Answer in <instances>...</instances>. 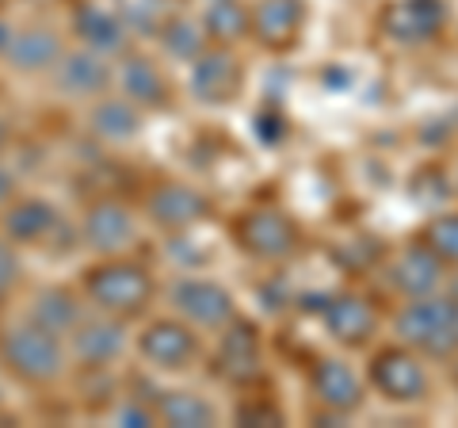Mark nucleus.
Masks as SVG:
<instances>
[{
	"label": "nucleus",
	"instance_id": "412c9836",
	"mask_svg": "<svg viewBox=\"0 0 458 428\" xmlns=\"http://www.w3.org/2000/svg\"><path fill=\"white\" fill-rule=\"evenodd\" d=\"M443 264L439 256L424 245V241H412V245H405L397 253V261L390 264V283L397 295L405 298H424V295H436V287L443 283Z\"/></svg>",
	"mask_w": 458,
	"mask_h": 428
},
{
	"label": "nucleus",
	"instance_id": "f3484780",
	"mask_svg": "<svg viewBox=\"0 0 458 428\" xmlns=\"http://www.w3.org/2000/svg\"><path fill=\"white\" fill-rule=\"evenodd\" d=\"M310 390L313 398L328 409V413H355L363 402H367V387L363 379L352 371V364L336 360V355H321V360H313L310 367Z\"/></svg>",
	"mask_w": 458,
	"mask_h": 428
},
{
	"label": "nucleus",
	"instance_id": "bb28decb",
	"mask_svg": "<svg viewBox=\"0 0 458 428\" xmlns=\"http://www.w3.org/2000/svg\"><path fill=\"white\" fill-rule=\"evenodd\" d=\"M157 42H161V50L172 62H188V65L210 47L203 20H188V16H172L161 31H157Z\"/></svg>",
	"mask_w": 458,
	"mask_h": 428
},
{
	"label": "nucleus",
	"instance_id": "7c9ffc66",
	"mask_svg": "<svg viewBox=\"0 0 458 428\" xmlns=\"http://www.w3.org/2000/svg\"><path fill=\"white\" fill-rule=\"evenodd\" d=\"M286 119L279 116L276 107H264V111H256V119H252V134L264 141V146H279V141L286 138Z\"/></svg>",
	"mask_w": 458,
	"mask_h": 428
},
{
	"label": "nucleus",
	"instance_id": "f03ea898",
	"mask_svg": "<svg viewBox=\"0 0 458 428\" xmlns=\"http://www.w3.org/2000/svg\"><path fill=\"white\" fill-rule=\"evenodd\" d=\"M0 367L12 379H20L23 387H50L69 367L65 337L23 318L16 325H8V330H0Z\"/></svg>",
	"mask_w": 458,
	"mask_h": 428
},
{
	"label": "nucleus",
	"instance_id": "58836bf2",
	"mask_svg": "<svg viewBox=\"0 0 458 428\" xmlns=\"http://www.w3.org/2000/svg\"><path fill=\"white\" fill-rule=\"evenodd\" d=\"M0 8H4V0H0Z\"/></svg>",
	"mask_w": 458,
	"mask_h": 428
},
{
	"label": "nucleus",
	"instance_id": "e433bc0d",
	"mask_svg": "<svg viewBox=\"0 0 458 428\" xmlns=\"http://www.w3.org/2000/svg\"><path fill=\"white\" fill-rule=\"evenodd\" d=\"M451 298H454V303H458V276H454V283H451Z\"/></svg>",
	"mask_w": 458,
	"mask_h": 428
},
{
	"label": "nucleus",
	"instance_id": "39448f33",
	"mask_svg": "<svg viewBox=\"0 0 458 428\" xmlns=\"http://www.w3.org/2000/svg\"><path fill=\"white\" fill-rule=\"evenodd\" d=\"M367 379L386 402L394 406H417L432 390V379H428V367L420 360V352H412L409 345H386L370 355Z\"/></svg>",
	"mask_w": 458,
	"mask_h": 428
},
{
	"label": "nucleus",
	"instance_id": "ddd939ff",
	"mask_svg": "<svg viewBox=\"0 0 458 428\" xmlns=\"http://www.w3.org/2000/svg\"><path fill=\"white\" fill-rule=\"evenodd\" d=\"M81 237H84V245L99 256H123L138 237V218L119 199H96V203L84 210Z\"/></svg>",
	"mask_w": 458,
	"mask_h": 428
},
{
	"label": "nucleus",
	"instance_id": "a878e982",
	"mask_svg": "<svg viewBox=\"0 0 458 428\" xmlns=\"http://www.w3.org/2000/svg\"><path fill=\"white\" fill-rule=\"evenodd\" d=\"M92 131L104 141H131L141 134V107L126 96H107L92 107Z\"/></svg>",
	"mask_w": 458,
	"mask_h": 428
},
{
	"label": "nucleus",
	"instance_id": "20e7f679",
	"mask_svg": "<svg viewBox=\"0 0 458 428\" xmlns=\"http://www.w3.org/2000/svg\"><path fill=\"white\" fill-rule=\"evenodd\" d=\"M229 230H233V241L241 253H249L252 261H264V264H279L286 256H294L298 245H302L298 222L276 207H252L245 214H237Z\"/></svg>",
	"mask_w": 458,
	"mask_h": 428
},
{
	"label": "nucleus",
	"instance_id": "c85d7f7f",
	"mask_svg": "<svg viewBox=\"0 0 458 428\" xmlns=\"http://www.w3.org/2000/svg\"><path fill=\"white\" fill-rule=\"evenodd\" d=\"M420 241L443 264H458V214H436V218L424 226Z\"/></svg>",
	"mask_w": 458,
	"mask_h": 428
},
{
	"label": "nucleus",
	"instance_id": "423d86ee",
	"mask_svg": "<svg viewBox=\"0 0 458 428\" xmlns=\"http://www.w3.org/2000/svg\"><path fill=\"white\" fill-rule=\"evenodd\" d=\"M168 298H172V310H176L191 330L218 333L222 325H229L237 318L233 291L222 287V283H214V279H203V276H188V279L172 283Z\"/></svg>",
	"mask_w": 458,
	"mask_h": 428
},
{
	"label": "nucleus",
	"instance_id": "6e6552de",
	"mask_svg": "<svg viewBox=\"0 0 458 428\" xmlns=\"http://www.w3.org/2000/svg\"><path fill=\"white\" fill-rule=\"evenodd\" d=\"M65 348L77 360V367L107 371L126 352V325L123 318H111V313H99V310L84 313L77 321V330L65 337Z\"/></svg>",
	"mask_w": 458,
	"mask_h": 428
},
{
	"label": "nucleus",
	"instance_id": "a211bd4d",
	"mask_svg": "<svg viewBox=\"0 0 458 428\" xmlns=\"http://www.w3.org/2000/svg\"><path fill=\"white\" fill-rule=\"evenodd\" d=\"M62 54H65V42L54 27L27 23V27H16V31H12L0 58H4L8 69H16V73H47V69L57 65Z\"/></svg>",
	"mask_w": 458,
	"mask_h": 428
},
{
	"label": "nucleus",
	"instance_id": "4be33fe9",
	"mask_svg": "<svg viewBox=\"0 0 458 428\" xmlns=\"http://www.w3.org/2000/svg\"><path fill=\"white\" fill-rule=\"evenodd\" d=\"M114 81H119L123 96L134 99L141 111L172 104V84L165 77V69L157 65L153 58H146V54H126L123 65H119V73H114Z\"/></svg>",
	"mask_w": 458,
	"mask_h": 428
},
{
	"label": "nucleus",
	"instance_id": "c756f323",
	"mask_svg": "<svg viewBox=\"0 0 458 428\" xmlns=\"http://www.w3.org/2000/svg\"><path fill=\"white\" fill-rule=\"evenodd\" d=\"M283 409L271 398H249L237 406V424H283Z\"/></svg>",
	"mask_w": 458,
	"mask_h": 428
},
{
	"label": "nucleus",
	"instance_id": "aec40b11",
	"mask_svg": "<svg viewBox=\"0 0 458 428\" xmlns=\"http://www.w3.org/2000/svg\"><path fill=\"white\" fill-rule=\"evenodd\" d=\"M73 35L81 39V47L99 50V54H107V58L123 54L126 39H131L119 8L96 4V0H81V4L73 8Z\"/></svg>",
	"mask_w": 458,
	"mask_h": 428
},
{
	"label": "nucleus",
	"instance_id": "7ed1b4c3",
	"mask_svg": "<svg viewBox=\"0 0 458 428\" xmlns=\"http://www.w3.org/2000/svg\"><path fill=\"white\" fill-rule=\"evenodd\" d=\"M394 333L401 345L428 355V360H454L458 355V303L447 295L405 298L394 313Z\"/></svg>",
	"mask_w": 458,
	"mask_h": 428
},
{
	"label": "nucleus",
	"instance_id": "b1692460",
	"mask_svg": "<svg viewBox=\"0 0 458 428\" xmlns=\"http://www.w3.org/2000/svg\"><path fill=\"white\" fill-rule=\"evenodd\" d=\"M203 31L210 47H233L252 35V12L245 0H210L203 12Z\"/></svg>",
	"mask_w": 458,
	"mask_h": 428
},
{
	"label": "nucleus",
	"instance_id": "f8f14e48",
	"mask_svg": "<svg viewBox=\"0 0 458 428\" xmlns=\"http://www.w3.org/2000/svg\"><path fill=\"white\" fill-rule=\"evenodd\" d=\"M443 23H447L443 0H390L378 16L382 35L401 47H424L443 31Z\"/></svg>",
	"mask_w": 458,
	"mask_h": 428
},
{
	"label": "nucleus",
	"instance_id": "9d476101",
	"mask_svg": "<svg viewBox=\"0 0 458 428\" xmlns=\"http://www.w3.org/2000/svg\"><path fill=\"white\" fill-rule=\"evenodd\" d=\"M214 371L229 387H252L260 382V330L249 318H233L218 330V352H214Z\"/></svg>",
	"mask_w": 458,
	"mask_h": 428
},
{
	"label": "nucleus",
	"instance_id": "c9c22d12",
	"mask_svg": "<svg viewBox=\"0 0 458 428\" xmlns=\"http://www.w3.org/2000/svg\"><path fill=\"white\" fill-rule=\"evenodd\" d=\"M12 31H16V27H12L8 20H0V54H4V47H8V39H12Z\"/></svg>",
	"mask_w": 458,
	"mask_h": 428
},
{
	"label": "nucleus",
	"instance_id": "4468645a",
	"mask_svg": "<svg viewBox=\"0 0 458 428\" xmlns=\"http://www.w3.org/2000/svg\"><path fill=\"white\" fill-rule=\"evenodd\" d=\"M249 12H252V39L267 54H291L310 20L306 0H256Z\"/></svg>",
	"mask_w": 458,
	"mask_h": 428
},
{
	"label": "nucleus",
	"instance_id": "5701e85b",
	"mask_svg": "<svg viewBox=\"0 0 458 428\" xmlns=\"http://www.w3.org/2000/svg\"><path fill=\"white\" fill-rule=\"evenodd\" d=\"M84 318V303L73 287H42L35 295L31 310H27V321L42 325V330H50L57 337H69L77 330V321Z\"/></svg>",
	"mask_w": 458,
	"mask_h": 428
},
{
	"label": "nucleus",
	"instance_id": "2f4dec72",
	"mask_svg": "<svg viewBox=\"0 0 458 428\" xmlns=\"http://www.w3.org/2000/svg\"><path fill=\"white\" fill-rule=\"evenodd\" d=\"M20 283V256H16V245L0 241V306L8 303V295L16 291Z\"/></svg>",
	"mask_w": 458,
	"mask_h": 428
},
{
	"label": "nucleus",
	"instance_id": "dca6fc26",
	"mask_svg": "<svg viewBox=\"0 0 458 428\" xmlns=\"http://www.w3.org/2000/svg\"><path fill=\"white\" fill-rule=\"evenodd\" d=\"M321 321H325L328 337L344 348H363L378 333V310L355 291L328 295L321 306Z\"/></svg>",
	"mask_w": 458,
	"mask_h": 428
},
{
	"label": "nucleus",
	"instance_id": "6ab92c4d",
	"mask_svg": "<svg viewBox=\"0 0 458 428\" xmlns=\"http://www.w3.org/2000/svg\"><path fill=\"white\" fill-rule=\"evenodd\" d=\"M0 230H4L8 245H47L57 230V207L35 195H16L0 210Z\"/></svg>",
	"mask_w": 458,
	"mask_h": 428
},
{
	"label": "nucleus",
	"instance_id": "cd10ccee",
	"mask_svg": "<svg viewBox=\"0 0 458 428\" xmlns=\"http://www.w3.org/2000/svg\"><path fill=\"white\" fill-rule=\"evenodd\" d=\"M119 16L126 23L131 35H149L157 39V31L172 20V0H123Z\"/></svg>",
	"mask_w": 458,
	"mask_h": 428
},
{
	"label": "nucleus",
	"instance_id": "9b49d317",
	"mask_svg": "<svg viewBox=\"0 0 458 428\" xmlns=\"http://www.w3.org/2000/svg\"><path fill=\"white\" fill-rule=\"evenodd\" d=\"M245 89V65L229 54V47H207L191 62V96L207 107L233 104Z\"/></svg>",
	"mask_w": 458,
	"mask_h": 428
},
{
	"label": "nucleus",
	"instance_id": "f257e3e1",
	"mask_svg": "<svg viewBox=\"0 0 458 428\" xmlns=\"http://www.w3.org/2000/svg\"><path fill=\"white\" fill-rule=\"evenodd\" d=\"M81 298H89V306L99 313L131 321L149 310V303L157 298V279L146 264L126 261V256H107L104 264H92L84 272Z\"/></svg>",
	"mask_w": 458,
	"mask_h": 428
},
{
	"label": "nucleus",
	"instance_id": "2eb2a0df",
	"mask_svg": "<svg viewBox=\"0 0 458 428\" xmlns=\"http://www.w3.org/2000/svg\"><path fill=\"white\" fill-rule=\"evenodd\" d=\"M54 84H57V92L69 99H99L114 84L111 58L99 50H89V47L65 50L54 65Z\"/></svg>",
	"mask_w": 458,
	"mask_h": 428
},
{
	"label": "nucleus",
	"instance_id": "f704fd0d",
	"mask_svg": "<svg viewBox=\"0 0 458 428\" xmlns=\"http://www.w3.org/2000/svg\"><path fill=\"white\" fill-rule=\"evenodd\" d=\"M8 141H12V126H8V119L0 116V153L8 150Z\"/></svg>",
	"mask_w": 458,
	"mask_h": 428
},
{
	"label": "nucleus",
	"instance_id": "0eeeda50",
	"mask_svg": "<svg viewBox=\"0 0 458 428\" xmlns=\"http://www.w3.org/2000/svg\"><path fill=\"white\" fill-rule=\"evenodd\" d=\"M203 345L183 318H157L138 333V355L157 371H188Z\"/></svg>",
	"mask_w": 458,
	"mask_h": 428
},
{
	"label": "nucleus",
	"instance_id": "72a5a7b5",
	"mask_svg": "<svg viewBox=\"0 0 458 428\" xmlns=\"http://www.w3.org/2000/svg\"><path fill=\"white\" fill-rule=\"evenodd\" d=\"M12 199H16V176H12L8 168H0V210H4Z\"/></svg>",
	"mask_w": 458,
	"mask_h": 428
},
{
	"label": "nucleus",
	"instance_id": "4c0bfd02",
	"mask_svg": "<svg viewBox=\"0 0 458 428\" xmlns=\"http://www.w3.org/2000/svg\"><path fill=\"white\" fill-rule=\"evenodd\" d=\"M0 409H4V394H0Z\"/></svg>",
	"mask_w": 458,
	"mask_h": 428
},
{
	"label": "nucleus",
	"instance_id": "473e14b6",
	"mask_svg": "<svg viewBox=\"0 0 458 428\" xmlns=\"http://www.w3.org/2000/svg\"><path fill=\"white\" fill-rule=\"evenodd\" d=\"M114 421L119 424H157V409L153 406H138V402H126L119 413H114Z\"/></svg>",
	"mask_w": 458,
	"mask_h": 428
},
{
	"label": "nucleus",
	"instance_id": "393cba45",
	"mask_svg": "<svg viewBox=\"0 0 458 428\" xmlns=\"http://www.w3.org/2000/svg\"><path fill=\"white\" fill-rule=\"evenodd\" d=\"M153 409H157V421L176 424V428H210V424H218V409H214V402H207V398H199L191 390H165L153 402Z\"/></svg>",
	"mask_w": 458,
	"mask_h": 428
},
{
	"label": "nucleus",
	"instance_id": "1a4fd4ad",
	"mask_svg": "<svg viewBox=\"0 0 458 428\" xmlns=\"http://www.w3.org/2000/svg\"><path fill=\"white\" fill-rule=\"evenodd\" d=\"M141 210H146V218L157 226V230L183 234V230H191V226L207 222L214 203L199 188H191V184L165 180V184H157V188L146 195Z\"/></svg>",
	"mask_w": 458,
	"mask_h": 428
}]
</instances>
